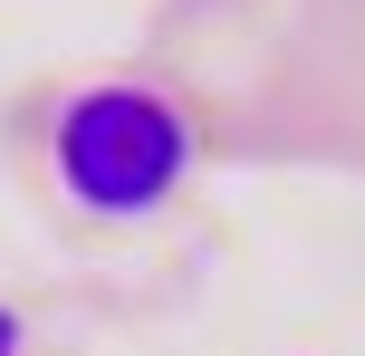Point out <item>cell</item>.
<instances>
[{"instance_id":"obj_1","label":"cell","mask_w":365,"mask_h":356,"mask_svg":"<svg viewBox=\"0 0 365 356\" xmlns=\"http://www.w3.org/2000/svg\"><path fill=\"white\" fill-rule=\"evenodd\" d=\"M48 164H58V183H68L77 212L135 222V212H154V203L182 183V164H192V126H182V106L154 96V87H87V96L58 106Z\"/></svg>"},{"instance_id":"obj_2","label":"cell","mask_w":365,"mask_h":356,"mask_svg":"<svg viewBox=\"0 0 365 356\" xmlns=\"http://www.w3.org/2000/svg\"><path fill=\"white\" fill-rule=\"evenodd\" d=\"M10 337H19V327H10V308H0V356H10Z\"/></svg>"}]
</instances>
